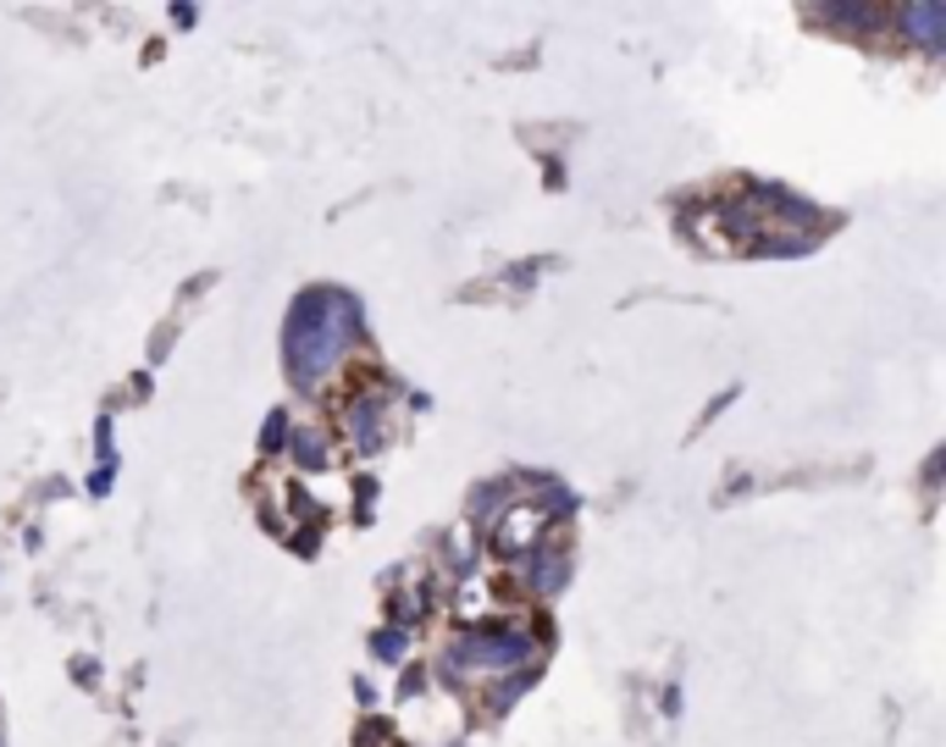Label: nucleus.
<instances>
[{"label": "nucleus", "mask_w": 946, "mask_h": 747, "mask_svg": "<svg viewBox=\"0 0 946 747\" xmlns=\"http://www.w3.org/2000/svg\"><path fill=\"white\" fill-rule=\"evenodd\" d=\"M532 648L521 642V637H465L460 648H454V659L460 664H471V671H504V664H521Z\"/></svg>", "instance_id": "f03ea898"}, {"label": "nucleus", "mask_w": 946, "mask_h": 747, "mask_svg": "<svg viewBox=\"0 0 946 747\" xmlns=\"http://www.w3.org/2000/svg\"><path fill=\"white\" fill-rule=\"evenodd\" d=\"M350 321L355 316H350V305H343V299H310V310L294 316V349H288L294 371L299 377L327 371L338 360L343 339H350Z\"/></svg>", "instance_id": "f257e3e1"}]
</instances>
